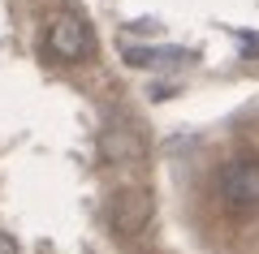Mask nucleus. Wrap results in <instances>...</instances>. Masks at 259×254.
Instances as JSON below:
<instances>
[{
	"label": "nucleus",
	"mask_w": 259,
	"mask_h": 254,
	"mask_svg": "<svg viewBox=\"0 0 259 254\" xmlns=\"http://www.w3.org/2000/svg\"><path fill=\"white\" fill-rule=\"evenodd\" d=\"M221 202L233 216H250L259 207V160L238 155L221 168Z\"/></svg>",
	"instance_id": "1"
},
{
	"label": "nucleus",
	"mask_w": 259,
	"mask_h": 254,
	"mask_svg": "<svg viewBox=\"0 0 259 254\" xmlns=\"http://www.w3.org/2000/svg\"><path fill=\"white\" fill-rule=\"evenodd\" d=\"M151 211H156V194L143 190V185H125L108 198V224L121 237H139L151 224Z\"/></svg>",
	"instance_id": "2"
},
{
	"label": "nucleus",
	"mask_w": 259,
	"mask_h": 254,
	"mask_svg": "<svg viewBox=\"0 0 259 254\" xmlns=\"http://www.w3.org/2000/svg\"><path fill=\"white\" fill-rule=\"evenodd\" d=\"M44 43H48V52H52L56 61H65V65L87 61V56H91V26H87L78 13H56V18L48 22Z\"/></svg>",
	"instance_id": "3"
},
{
	"label": "nucleus",
	"mask_w": 259,
	"mask_h": 254,
	"mask_svg": "<svg viewBox=\"0 0 259 254\" xmlns=\"http://www.w3.org/2000/svg\"><path fill=\"white\" fill-rule=\"evenodd\" d=\"M100 155L108 164H139L147 155V138L130 125V121H112L100 134Z\"/></svg>",
	"instance_id": "4"
},
{
	"label": "nucleus",
	"mask_w": 259,
	"mask_h": 254,
	"mask_svg": "<svg viewBox=\"0 0 259 254\" xmlns=\"http://www.w3.org/2000/svg\"><path fill=\"white\" fill-rule=\"evenodd\" d=\"M130 65H156V61H190V52L182 47H130L125 52Z\"/></svg>",
	"instance_id": "5"
},
{
	"label": "nucleus",
	"mask_w": 259,
	"mask_h": 254,
	"mask_svg": "<svg viewBox=\"0 0 259 254\" xmlns=\"http://www.w3.org/2000/svg\"><path fill=\"white\" fill-rule=\"evenodd\" d=\"M0 254H18V241L9 233H0Z\"/></svg>",
	"instance_id": "6"
}]
</instances>
